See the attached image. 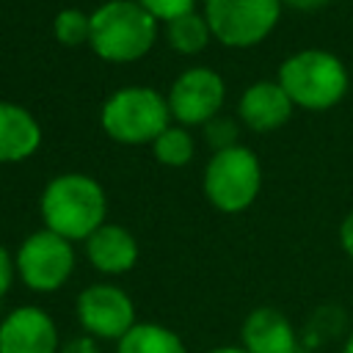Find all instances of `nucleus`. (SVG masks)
I'll return each mask as SVG.
<instances>
[{"label": "nucleus", "instance_id": "f257e3e1", "mask_svg": "<svg viewBox=\"0 0 353 353\" xmlns=\"http://www.w3.org/2000/svg\"><path fill=\"white\" fill-rule=\"evenodd\" d=\"M44 229L72 240L85 243L108 215L105 188L88 174H58L52 176L39 199Z\"/></svg>", "mask_w": 353, "mask_h": 353}, {"label": "nucleus", "instance_id": "f03ea898", "mask_svg": "<svg viewBox=\"0 0 353 353\" xmlns=\"http://www.w3.org/2000/svg\"><path fill=\"white\" fill-rule=\"evenodd\" d=\"M160 22L138 0H108L91 11L88 47L108 63H135L157 41Z\"/></svg>", "mask_w": 353, "mask_h": 353}, {"label": "nucleus", "instance_id": "7ed1b4c3", "mask_svg": "<svg viewBox=\"0 0 353 353\" xmlns=\"http://www.w3.org/2000/svg\"><path fill=\"white\" fill-rule=\"evenodd\" d=\"M276 80L301 110H331L345 99L350 85L342 58L320 47H306L287 55Z\"/></svg>", "mask_w": 353, "mask_h": 353}, {"label": "nucleus", "instance_id": "20e7f679", "mask_svg": "<svg viewBox=\"0 0 353 353\" xmlns=\"http://www.w3.org/2000/svg\"><path fill=\"white\" fill-rule=\"evenodd\" d=\"M168 99L149 85H124L116 88L99 110L102 132L124 146L152 143L171 124Z\"/></svg>", "mask_w": 353, "mask_h": 353}, {"label": "nucleus", "instance_id": "39448f33", "mask_svg": "<svg viewBox=\"0 0 353 353\" xmlns=\"http://www.w3.org/2000/svg\"><path fill=\"white\" fill-rule=\"evenodd\" d=\"M201 188L218 212H245L262 190V165L256 152L243 143L215 149L204 165Z\"/></svg>", "mask_w": 353, "mask_h": 353}, {"label": "nucleus", "instance_id": "423d86ee", "mask_svg": "<svg viewBox=\"0 0 353 353\" xmlns=\"http://www.w3.org/2000/svg\"><path fill=\"white\" fill-rule=\"evenodd\" d=\"M281 0H204L212 39L232 50L262 44L281 19Z\"/></svg>", "mask_w": 353, "mask_h": 353}, {"label": "nucleus", "instance_id": "0eeeda50", "mask_svg": "<svg viewBox=\"0 0 353 353\" xmlns=\"http://www.w3.org/2000/svg\"><path fill=\"white\" fill-rule=\"evenodd\" d=\"M74 262H77L74 243L44 229V226L30 232L14 251L17 279L33 292L61 290L72 279Z\"/></svg>", "mask_w": 353, "mask_h": 353}, {"label": "nucleus", "instance_id": "6e6552de", "mask_svg": "<svg viewBox=\"0 0 353 353\" xmlns=\"http://www.w3.org/2000/svg\"><path fill=\"white\" fill-rule=\"evenodd\" d=\"M165 99H168L174 124L207 127L212 119H218V113L223 108L226 83L210 66H190L176 74Z\"/></svg>", "mask_w": 353, "mask_h": 353}, {"label": "nucleus", "instance_id": "1a4fd4ad", "mask_svg": "<svg viewBox=\"0 0 353 353\" xmlns=\"http://www.w3.org/2000/svg\"><path fill=\"white\" fill-rule=\"evenodd\" d=\"M74 312H77V320H80L85 336H91V339L119 342L138 323L132 298L121 287L108 284V281H97V284L85 287L77 295Z\"/></svg>", "mask_w": 353, "mask_h": 353}, {"label": "nucleus", "instance_id": "9d476101", "mask_svg": "<svg viewBox=\"0 0 353 353\" xmlns=\"http://www.w3.org/2000/svg\"><path fill=\"white\" fill-rule=\"evenodd\" d=\"M55 320L41 306H17L0 320V353H58Z\"/></svg>", "mask_w": 353, "mask_h": 353}, {"label": "nucleus", "instance_id": "9b49d317", "mask_svg": "<svg viewBox=\"0 0 353 353\" xmlns=\"http://www.w3.org/2000/svg\"><path fill=\"white\" fill-rule=\"evenodd\" d=\"M292 99L279 80H256L237 99V119L254 132H273L292 119Z\"/></svg>", "mask_w": 353, "mask_h": 353}, {"label": "nucleus", "instance_id": "f8f14e48", "mask_svg": "<svg viewBox=\"0 0 353 353\" xmlns=\"http://www.w3.org/2000/svg\"><path fill=\"white\" fill-rule=\"evenodd\" d=\"M138 240L135 234L121 223H102L88 240H85V259L94 270L108 276L130 273L138 262Z\"/></svg>", "mask_w": 353, "mask_h": 353}, {"label": "nucleus", "instance_id": "ddd939ff", "mask_svg": "<svg viewBox=\"0 0 353 353\" xmlns=\"http://www.w3.org/2000/svg\"><path fill=\"white\" fill-rule=\"evenodd\" d=\"M240 347L248 353H298V336L284 312L259 306L243 320Z\"/></svg>", "mask_w": 353, "mask_h": 353}, {"label": "nucleus", "instance_id": "4468645a", "mask_svg": "<svg viewBox=\"0 0 353 353\" xmlns=\"http://www.w3.org/2000/svg\"><path fill=\"white\" fill-rule=\"evenodd\" d=\"M41 146L39 119L17 102L0 99V163H22Z\"/></svg>", "mask_w": 353, "mask_h": 353}, {"label": "nucleus", "instance_id": "2eb2a0df", "mask_svg": "<svg viewBox=\"0 0 353 353\" xmlns=\"http://www.w3.org/2000/svg\"><path fill=\"white\" fill-rule=\"evenodd\" d=\"M116 353H190L182 336L160 323H135L119 342Z\"/></svg>", "mask_w": 353, "mask_h": 353}, {"label": "nucleus", "instance_id": "dca6fc26", "mask_svg": "<svg viewBox=\"0 0 353 353\" xmlns=\"http://www.w3.org/2000/svg\"><path fill=\"white\" fill-rule=\"evenodd\" d=\"M165 39L168 47L179 55H199L207 50L212 30L207 25V17L201 11H188L171 22H165Z\"/></svg>", "mask_w": 353, "mask_h": 353}, {"label": "nucleus", "instance_id": "f3484780", "mask_svg": "<svg viewBox=\"0 0 353 353\" xmlns=\"http://www.w3.org/2000/svg\"><path fill=\"white\" fill-rule=\"evenodd\" d=\"M152 154L160 165H168V168H182L193 160V152H196V143H193V135L188 127L182 124H168L152 143Z\"/></svg>", "mask_w": 353, "mask_h": 353}, {"label": "nucleus", "instance_id": "a211bd4d", "mask_svg": "<svg viewBox=\"0 0 353 353\" xmlns=\"http://www.w3.org/2000/svg\"><path fill=\"white\" fill-rule=\"evenodd\" d=\"M52 36L63 47L88 44V36H91V14H85L80 8H63V11H58V17L52 19Z\"/></svg>", "mask_w": 353, "mask_h": 353}, {"label": "nucleus", "instance_id": "6ab92c4d", "mask_svg": "<svg viewBox=\"0 0 353 353\" xmlns=\"http://www.w3.org/2000/svg\"><path fill=\"white\" fill-rule=\"evenodd\" d=\"M157 22H171L188 11H196V0H138Z\"/></svg>", "mask_w": 353, "mask_h": 353}, {"label": "nucleus", "instance_id": "aec40b11", "mask_svg": "<svg viewBox=\"0 0 353 353\" xmlns=\"http://www.w3.org/2000/svg\"><path fill=\"white\" fill-rule=\"evenodd\" d=\"M17 279V265H14V254L0 243V301L8 295L11 284Z\"/></svg>", "mask_w": 353, "mask_h": 353}, {"label": "nucleus", "instance_id": "412c9836", "mask_svg": "<svg viewBox=\"0 0 353 353\" xmlns=\"http://www.w3.org/2000/svg\"><path fill=\"white\" fill-rule=\"evenodd\" d=\"M58 353H102V350H99L97 339H91V336H74V339L63 342Z\"/></svg>", "mask_w": 353, "mask_h": 353}, {"label": "nucleus", "instance_id": "4be33fe9", "mask_svg": "<svg viewBox=\"0 0 353 353\" xmlns=\"http://www.w3.org/2000/svg\"><path fill=\"white\" fill-rule=\"evenodd\" d=\"M339 245H342V251L347 254V259L353 262V210L342 218V223H339Z\"/></svg>", "mask_w": 353, "mask_h": 353}, {"label": "nucleus", "instance_id": "5701e85b", "mask_svg": "<svg viewBox=\"0 0 353 353\" xmlns=\"http://www.w3.org/2000/svg\"><path fill=\"white\" fill-rule=\"evenodd\" d=\"M331 0H281L284 8H292V11H303V14H312V11H320L325 8Z\"/></svg>", "mask_w": 353, "mask_h": 353}, {"label": "nucleus", "instance_id": "b1692460", "mask_svg": "<svg viewBox=\"0 0 353 353\" xmlns=\"http://www.w3.org/2000/svg\"><path fill=\"white\" fill-rule=\"evenodd\" d=\"M207 353H248V350L240 347V345H221V347H212V350H207Z\"/></svg>", "mask_w": 353, "mask_h": 353}, {"label": "nucleus", "instance_id": "393cba45", "mask_svg": "<svg viewBox=\"0 0 353 353\" xmlns=\"http://www.w3.org/2000/svg\"><path fill=\"white\" fill-rule=\"evenodd\" d=\"M342 353H353V334L347 336V342H345V347H342Z\"/></svg>", "mask_w": 353, "mask_h": 353}]
</instances>
